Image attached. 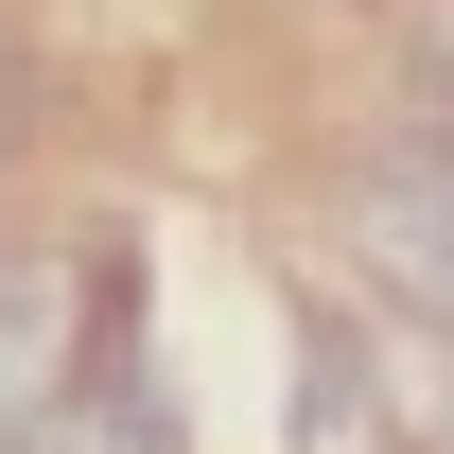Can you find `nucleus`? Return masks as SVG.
<instances>
[{
	"label": "nucleus",
	"instance_id": "obj_3",
	"mask_svg": "<svg viewBox=\"0 0 454 454\" xmlns=\"http://www.w3.org/2000/svg\"><path fill=\"white\" fill-rule=\"evenodd\" d=\"M297 454H385V402H367L349 315H315V333H297Z\"/></svg>",
	"mask_w": 454,
	"mask_h": 454
},
{
	"label": "nucleus",
	"instance_id": "obj_1",
	"mask_svg": "<svg viewBox=\"0 0 454 454\" xmlns=\"http://www.w3.org/2000/svg\"><path fill=\"white\" fill-rule=\"evenodd\" d=\"M333 227H349V262H367L402 315H437V333H454V122H437V106L402 122V140H367V158H349Z\"/></svg>",
	"mask_w": 454,
	"mask_h": 454
},
{
	"label": "nucleus",
	"instance_id": "obj_5",
	"mask_svg": "<svg viewBox=\"0 0 454 454\" xmlns=\"http://www.w3.org/2000/svg\"><path fill=\"white\" fill-rule=\"evenodd\" d=\"M419 106L454 122V0H437V35H419Z\"/></svg>",
	"mask_w": 454,
	"mask_h": 454
},
{
	"label": "nucleus",
	"instance_id": "obj_4",
	"mask_svg": "<svg viewBox=\"0 0 454 454\" xmlns=\"http://www.w3.org/2000/svg\"><path fill=\"white\" fill-rule=\"evenodd\" d=\"M70 454H158V402H140V367H106V385H88V419H70Z\"/></svg>",
	"mask_w": 454,
	"mask_h": 454
},
{
	"label": "nucleus",
	"instance_id": "obj_2",
	"mask_svg": "<svg viewBox=\"0 0 454 454\" xmlns=\"http://www.w3.org/2000/svg\"><path fill=\"white\" fill-rule=\"evenodd\" d=\"M70 437V315L35 262H0V454H53Z\"/></svg>",
	"mask_w": 454,
	"mask_h": 454
}]
</instances>
